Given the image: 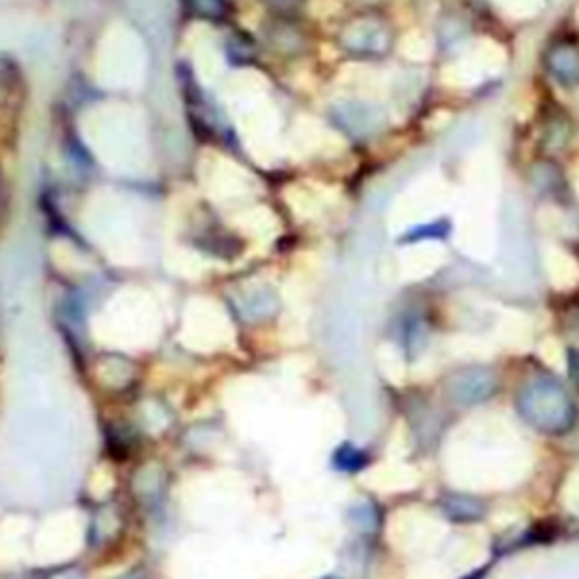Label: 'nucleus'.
<instances>
[{
    "label": "nucleus",
    "instance_id": "f257e3e1",
    "mask_svg": "<svg viewBox=\"0 0 579 579\" xmlns=\"http://www.w3.org/2000/svg\"><path fill=\"white\" fill-rule=\"evenodd\" d=\"M516 410L532 431L548 437L570 433L579 419L575 399L550 376H538L525 382L516 397Z\"/></svg>",
    "mask_w": 579,
    "mask_h": 579
},
{
    "label": "nucleus",
    "instance_id": "39448f33",
    "mask_svg": "<svg viewBox=\"0 0 579 579\" xmlns=\"http://www.w3.org/2000/svg\"><path fill=\"white\" fill-rule=\"evenodd\" d=\"M523 183L530 196L544 204L568 207L575 202V188L564 159L534 152V157L523 166Z\"/></svg>",
    "mask_w": 579,
    "mask_h": 579
},
{
    "label": "nucleus",
    "instance_id": "9d476101",
    "mask_svg": "<svg viewBox=\"0 0 579 579\" xmlns=\"http://www.w3.org/2000/svg\"><path fill=\"white\" fill-rule=\"evenodd\" d=\"M333 465L344 474H358L369 465V455L365 450L356 448L354 444H344L337 448V453L333 457Z\"/></svg>",
    "mask_w": 579,
    "mask_h": 579
},
{
    "label": "nucleus",
    "instance_id": "f03ea898",
    "mask_svg": "<svg viewBox=\"0 0 579 579\" xmlns=\"http://www.w3.org/2000/svg\"><path fill=\"white\" fill-rule=\"evenodd\" d=\"M397 23L380 10H365L346 21L337 32L339 48L360 62H385L399 46Z\"/></svg>",
    "mask_w": 579,
    "mask_h": 579
},
{
    "label": "nucleus",
    "instance_id": "4468645a",
    "mask_svg": "<svg viewBox=\"0 0 579 579\" xmlns=\"http://www.w3.org/2000/svg\"><path fill=\"white\" fill-rule=\"evenodd\" d=\"M360 3L365 5V10H378L385 0H360Z\"/></svg>",
    "mask_w": 579,
    "mask_h": 579
},
{
    "label": "nucleus",
    "instance_id": "ddd939ff",
    "mask_svg": "<svg viewBox=\"0 0 579 579\" xmlns=\"http://www.w3.org/2000/svg\"><path fill=\"white\" fill-rule=\"evenodd\" d=\"M566 363H568V376H570V380L579 388V349H577V346H570L568 356H566Z\"/></svg>",
    "mask_w": 579,
    "mask_h": 579
},
{
    "label": "nucleus",
    "instance_id": "0eeeda50",
    "mask_svg": "<svg viewBox=\"0 0 579 579\" xmlns=\"http://www.w3.org/2000/svg\"><path fill=\"white\" fill-rule=\"evenodd\" d=\"M339 125L356 138H374L388 130L390 115L380 104L354 100L339 104Z\"/></svg>",
    "mask_w": 579,
    "mask_h": 579
},
{
    "label": "nucleus",
    "instance_id": "6e6552de",
    "mask_svg": "<svg viewBox=\"0 0 579 579\" xmlns=\"http://www.w3.org/2000/svg\"><path fill=\"white\" fill-rule=\"evenodd\" d=\"M474 25L471 19L453 8H446L437 14V21L433 25V38H435V46L439 51V55H448V53H457L461 46H465L469 38H471Z\"/></svg>",
    "mask_w": 579,
    "mask_h": 579
},
{
    "label": "nucleus",
    "instance_id": "f8f14e48",
    "mask_svg": "<svg viewBox=\"0 0 579 579\" xmlns=\"http://www.w3.org/2000/svg\"><path fill=\"white\" fill-rule=\"evenodd\" d=\"M192 10H196L204 19H222L226 14V3L224 0H190Z\"/></svg>",
    "mask_w": 579,
    "mask_h": 579
},
{
    "label": "nucleus",
    "instance_id": "423d86ee",
    "mask_svg": "<svg viewBox=\"0 0 579 579\" xmlns=\"http://www.w3.org/2000/svg\"><path fill=\"white\" fill-rule=\"evenodd\" d=\"M446 397L457 405H480L491 401L500 390V378L493 367L469 365L446 378Z\"/></svg>",
    "mask_w": 579,
    "mask_h": 579
},
{
    "label": "nucleus",
    "instance_id": "20e7f679",
    "mask_svg": "<svg viewBox=\"0 0 579 579\" xmlns=\"http://www.w3.org/2000/svg\"><path fill=\"white\" fill-rule=\"evenodd\" d=\"M577 141L579 121L575 113L557 98L544 100L536 113V152L566 162Z\"/></svg>",
    "mask_w": 579,
    "mask_h": 579
},
{
    "label": "nucleus",
    "instance_id": "9b49d317",
    "mask_svg": "<svg viewBox=\"0 0 579 579\" xmlns=\"http://www.w3.org/2000/svg\"><path fill=\"white\" fill-rule=\"evenodd\" d=\"M559 324L570 337L579 339V301H570L561 308Z\"/></svg>",
    "mask_w": 579,
    "mask_h": 579
},
{
    "label": "nucleus",
    "instance_id": "2eb2a0df",
    "mask_svg": "<svg viewBox=\"0 0 579 579\" xmlns=\"http://www.w3.org/2000/svg\"><path fill=\"white\" fill-rule=\"evenodd\" d=\"M331 579H333V577H331Z\"/></svg>",
    "mask_w": 579,
    "mask_h": 579
},
{
    "label": "nucleus",
    "instance_id": "7ed1b4c3",
    "mask_svg": "<svg viewBox=\"0 0 579 579\" xmlns=\"http://www.w3.org/2000/svg\"><path fill=\"white\" fill-rule=\"evenodd\" d=\"M538 70L544 80L561 93L579 91V34L559 30L546 38L538 53Z\"/></svg>",
    "mask_w": 579,
    "mask_h": 579
},
{
    "label": "nucleus",
    "instance_id": "1a4fd4ad",
    "mask_svg": "<svg viewBox=\"0 0 579 579\" xmlns=\"http://www.w3.org/2000/svg\"><path fill=\"white\" fill-rule=\"evenodd\" d=\"M439 508L453 523H478L487 514V505L482 500L469 493H446Z\"/></svg>",
    "mask_w": 579,
    "mask_h": 579
}]
</instances>
